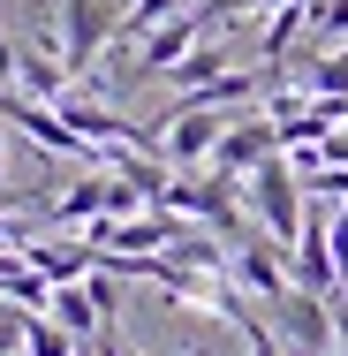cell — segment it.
I'll return each mask as SVG.
<instances>
[{
  "mask_svg": "<svg viewBox=\"0 0 348 356\" xmlns=\"http://www.w3.org/2000/svg\"><path fill=\"white\" fill-rule=\"evenodd\" d=\"M205 31H212V8H182L174 23H159V31H151V38L137 46V61H129V76H137V83H151V76H167L174 61H182V54H190V46H197V38H205Z\"/></svg>",
  "mask_w": 348,
  "mask_h": 356,
  "instance_id": "cell-4",
  "label": "cell"
},
{
  "mask_svg": "<svg viewBox=\"0 0 348 356\" xmlns=\"http://www.w3.org/2000/svg\"><path fill=\"white\" fill-rule=\"evenodd\" d=\"M295 281L310 288V296H326V288H341V258H333V220H303V235H295Z\"/></svg>",
  "mask_w": 348,
  "mask_h": 356,
  "instance_id": "cell-7",
  "label": "cell"
},
{
  "mask_svg": "<svg viewBox=\"0 0 348 356\" xmlns=\"http://www.w3.org/2000/svg\"><path fill=\"white\" fill-rule=\"evenodd\" d=\"M341 296H348V266H341Z\"/></svg>",
  "mask_w": 348,
  "mask_h": 356,
  "instance_id": "cell-17",
  "label": "cell"
},
{
  "mask_svg": "<svg viewBox=\"0 0 348 356\" xmlns=\"http://www.w3.org/2000/svg\"><path fill=\"white\" fill-rule=\"evenodd\" d=\"M212 76H227V54H219V46H190V54L174 61V83H182V91H197Z\"/></svg>",
  "mask_w": 348,
  "mask_h": 356,
  "instance_id": "cell-12",
  "label": "cell"
},
{
  "mask_svg": "<svg viewBox=\"0 0 348 356\" xmlns=\"http://www.w3.org/2000/svg\"><path fill=\"white\" fill-rule=\"evenodd\" d=\"M303 15H310V23H303L310 38H341V31H348V0H310Z\"/></svg>",
  "mask_w": 348,
  "mask_h": 356,
  "instance_id": "cell-13",
  "label": "cell"
},
{
  "mask_svg": "<svg viewBox=\"0 0 348 356\" xmlns=\"http://www.w3.org/2000/svg\"><path fill=\"white\" fill-rule=\"evenodd\" d=\"M212 8V23H219V15H235V8H288V0H205Z\"/></svg>",
  "mask_w": 348,
  "mask_h": 356,
  "instance_id": "cell-15",
  "label": "cell"
},
{
  "mask_svg": "<svg viewBox=\"0 0 348 356\" xmlns=\"http://www.w3.org/2000/svg\"><path fill=\"white\" fill-rule=\"evenodd\" d=\"M250 205H258V220H265V235H273L280 250H295V235H303V175H295L288 152H273L250 175Z\"/></svg>",
  "mask_w": 348,
  "mask_h": 356,
  "instance_id": "cell-1",
  "label": "cell"
},
{
  "mask_svg": "<svg viewBox=\"0 0 348 356\" xmlns=\"http://www.w3.org/2000/svg\"><path fill=\"white\" fill-rule=\"evenodd\" d=\"M273 311H280V334H288V349H295V356H333V303H326V296L288 288Z\"/></svg>",
  "mask_w": 348,
  "mask_h": 356,
  "instance_id": "cell-5",
  "label": "cell"
},
{
  "mask_svg": "<svg viewBox=\"0 0 348 356\" xmlns=\"http://www.w3.org/2000/svg\"><path fill=\"white\" fill-rule=\"evenodd\" d=\"M227 137V122H219V106H174L167 122H159V159L167 167H205L212 159V144Z\"/></svg>",
  "mask_w": 348,
  "mask_h": 356,
  "instance_id": "cell-3",
  "label": "cell"
},
{
  "mask_svg": "<svg viewBox=\"0 0 348 356\" xmlns=\"http://www.w3.org/2000/svg\"><path fill=\"white\" fill-rule=\"evenodd\" d=\"M31 318H38V311H23V303H8V296H0V356L23 349V326H31Z\"/></svg>",
  "mask_w": 348,
  "mask_h": 356,
  "instance_id": "cell-14",
  "label": "cell"
},
{
  "mask_svg": "<svg viewBox=\"0 0 348 356\" xmlns=\"http://www.w3.org/2000/svg\"><path fill=\"white\" fill-rule=\"evenodd\" d=\"M15 356H23V349H15Z\"/></svg>",
  "mask_w": 348,
  "mask_h": 356,
  "instance_id": "cell-18",
  "label": "cell"
},
{
  "mask_svg": "<svg viewBox=\"0 0 348 356\" xmlns=\"http://www.w3.org/2000/svg\"><path fill=\"white\" fill-rule=\"evenodd\" d=\"M122 31V0H61V61L69 76H91V61L114 46Z\"/></svg>",
  "mask_w": 348,
  "mask_h": 356,
  "instance_id": "cell-2",
  "label": "cell"
},
{
  "mask_svg": "<svg viewBox=\"0 0 348 356\" xmlns=\"http://www.w3.org/2000/svg\"><path fill=\"white\" fill-rule=\"evenodd\" d=\"M273 152H280V122H273V114H258V122H235L227 137L212 144V175H235V182H242V175H258Z\"/></svg>",
  "mask_w": 348,
  "mask_h": 356,
  "instance_id": "cell-6",
  "label": "cell"
},
{
  "mask_svg": "<svg viewBox=\"0 0 348 356\" xmlns=\"http://www.w3.org/2000/svg\"><path fill=\"white\" fill-rule=\"evenodd\" d=\"M235 273L258 288L265 303H280V296H288V273H280V243H242V250H235Z\"/></svg>",
  "mask_w": 348,
  "mask_h": 356,
  "instance_id": "cell-9",
  "label": "cell"
},
{
  "mask_svg": "<svg viewBox=\"0 0 348 356\" xmlns=\"http://www.w3.org/2000/svg\"><path fill=\"white\" fill-rule=\"evenodd\" d=\"M46 318H61V326H69L76 341H99V334H106V318L91 311V288H83V281L53 288V311H46Z\"/></svg>",
  "mask_w": 348,
  "mask_h": 356,
  "instance_id": "cell-10",
  "label": "cell"
},
{
  "mask_svg": "<svg viewBox=\"0 0 348 356\" xmlns=\"http://www.w3.org/2000/svg\"><path fill=\"white\" fill-rule=\"evenodd\" d=\"M76 356H99V341H83V349H76Z\"/></svg>",
  "mask_w": 348,
  "mask_h": 356,
  "instance_id": "cell-16",
  "label": "cell"
},
{
  "mask_svg": "<svg viewBox=\"0 0 348 356\" xmlns=\"http://www.w3.org/2000/svg\"><path fill=\"white\" fill-rule=\"evenodd\" d=\"M23 266L46 273L53 288H69V281H83V273L99 266V250H91V243H38V235H23Z\"/></svg>",
  "mask_w": 348,
  "mask_h": 356,
  "instance_id": "cell-8",
  "label": "cell"
},
{
  "mask_svg": "<svg viewBox=\"0 0 348 356\" xmlns=\"http://www.w3.org/2000/svg\"><path fill=\"white\" fill-rule=\"evenodd\" d=\"M76 349H83V341H76L61 318H46V311L23 326V356H76Z\"/></svg>",
  "mask_w": 348,
  "mask_h": 356,
  "instance_id": "cell-11",
  "label": "cell"
}]
</instances>
